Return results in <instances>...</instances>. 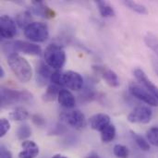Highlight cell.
<instances>
[{"label":"cell","mask_w":158,"mask_h":158,"mask_svg":"<svg viewBox=\"0 0 158 158\" xmlns=\"http://www.w3.org/2000/svg\"><path fill=\"white\" fill-rule=\"evenodd\" d=\"M4 76H5V70L3 67H0V78H4Z\"/></svg>","instance_id":"obj_34"},{"label":"cell","mask_w":158,"mask_h":158,"mask_svg":"<svg viewBox=\"0 0 158 158\" xmlns=\"http://www.w3.org/2000/svg\"><path fill=\"white\" fill-rule=\"evenodd\" d=\"M52 74H53V72L51 70V68L47 64H45L44 62H40L37 65L36 81H37V83L40 86L45 85L47 83V81H50Z\"/></svg>","instance_id":"obj_14"},{"label":"cell","mask_w":158,"mask_h":158,"mask_svg":"<svg viewBox=\"0 0 158 158\" xmlns=\"http://www.w3.org/2000/svg\"><path fill=\"white\" fill-rule=\"evenodd\" d=\"M59 92H60L59 86L51 83V84L47 87L45 93L44 94V95H43V100H44V102H47V103L53 102V101H55L56 98H58Z\"/></svg>","instance_id":"obj_18"},{"label":"cell","mask_w":158,"mask_h":158,"mask_svg":"<svg viewBox=\"0 0 158 158\" xmlns=\"http://www.w3.org/2000/svg\"><path fill=\"white\" fill-rule=\"evenodd\" d=\"M0 158H13L12 153L5 145H1L0 147Z\"/></svg>","instance_id":"obj_31"},{"label":"cell","mask_w":158,"mask_h":158,"mask_svg":"<svg viewBox=\"0 0 158 158\" xmlns=\"http://www.w3.org/2000/svg\"><path fill=\"white\" fill-rule=\"evenodd\" d=\"M130 93L131 94V95H133L134 97H136L137 99L141 100L142 102L152 106H158V101L156 100V98L151 94L148 91L144 90L143 87L135 84V83H131L130 85Z\"/></svg>","instance_id":"obj_9"},{"label":"cell","mask_w":158,"mask_h":158,"mask_svg":"<svg viewBox=\"0 0 158 158\" xmlns=\"http://www.w3.org/2000/svg\"><path fill=\"white\" fill-rule=\"evenodd\" d=\"M29 112L21 106H18L16 107L13 111H11L9 113V118L10 119L14 120V121H23L26 120L29 118Z\"/></svg>","instance_id":"obj_21"},{"label":"cell","mask_w":158,"mask_h":158,"mask_svg":"<svg viewBox=\"0 0 158 158\" xmlns=\"http://www.w3.org/2000/svg\"><path fill=\"white\" fill-rule=\"evenodd\" d=\"M63 118L69 126H70L76 130L82 129L86 125L85 116L80 110H73L69 113H66L63 115Z\"/></svg>","instance_id":"obj_10"},{"label":"cell","mask_w":158,"mask_h":158,"mask_svg":"<svg viewBox=\"0 0 158 158\" xmlns=\"http://www.w3.org/2000/svg\"><path fill=\"white\" fill-rule=\"evenodd\" d=\"M153 116L152 110L147 106H137L128 116V120L131 123L147 124L151 121Z\"/></svg>","instance_id":"obj_7"},{"label":"cell","mask_w":158,"mask_h":158,"mask_svg":"<svg viewBox=\"0 0 158 158\" xmlns=\"http://www.w3.org/2000/svg\"><path fill=\"white\" fill-rule=\"evenodd\" d=\"M31 135V129L28 124H22L20 125L17 131H16V136L19 141H25Z\"/></svg>","instance_id":"obj_25"},{"label":"cell","mask_w":158,"mask_h":158,"mask_svg":"<svg viewBox=\"0 0 158 158\" xmlns=\"http://www.w3.org/2000/svg\"><path fill=\"white\" fill-rule=\"evenodd\" d=\"M21 147L23 150L19 154V158H35L39 155V146L32 141L22 142Z\"/></svg>","instance_id":"obj_15"},{"label":"cell","mask_w":158,"mask_h":158,"mask_svg":"<svg viewBox=\"0 0 158 158\" xmlns=\"http://www.w3.org/2000/svg\"><path fill=\"white\" fill-rule=\"evenodd\" d=\"M86 158H100V156H98V154H96L95 152H92V153H90Z\"/></svg>","instance_id":"obj_33"},{"label":"cell","mask_w":158,"mask_h":158,"mask_svg":"<svg viewBox=\"0 0 158 158\" xmlns=\"http://www.w3.org/2000/svg\"><path fill=\"white\" fill-rule=\"evenodd\" d=\"M10 130V123L6 118L0 119V137H4L6 132Z\"/></svg>","instance_id":"obj_28"},{"label":"cell","mask_w":158,"mask_h":158,"mask_svg":"<svg viewBox=\"0 0 158 158\" xmlns=\"http://www.w3.org/2000/svg\"><path fill=\"white\" fill-rule=\"evenodd\" d=\"M50 81L53 84H56L57 86H62V73L58 70H56L55 72H53Z\"/></svg>","instance_id":"obj_29"},{"label":"cell","mask_w":158,"mask_h":158,"mask_svg":"<svg viewBox=\"0 0 158 158\" xmlns=\"http://www.w3.org/2000/svg\"><path fill=\"white\" fill-rule=\"evenodd\" d=\"M52 158H68V157H66L65 156H62V155H55L54 156H52Z\"/></svg>","instance_id":"obj_35"},{"label":"cell","mask_w":158,"mask_h":158,"mask_svg":"<svg viewBox=\"0 0 158 158\" xmlns=\"http://www.w3.org/2000/svg\"><path fill=\"white\" fill-rule=\"evenodd\" d=\"M117 131L113 124H109L105 130L101 131V141L103 143H108L116 138Z\"/></svg>","instance_id":"obj_20"},{"label":"cell","mask_w":158,"mask_h":158,"mask_svg":"<svg viewBox=\"0 0 158 158\" xmlns=\"http://www.w3.org/2000/svg\"><path fill=\"white\" fill-rule=\"evenodd\" d=\"M23 31L25 37L34 43H44L49 36L48 26L43 22H31Z\"/></svg>","instance_id":"obj_5"},{"label":"cell","mask_w":158,"mask_h":158,"mask_svg":"<svg viewBox=\"0 0 158 158\" xmlns=\"http://www.w3.org/2000/svg\"><path fill=\"white\" fill-rule=\"evenodd\" d=\"M84 81L82 76L73 70H68L62 73V86L72 91H80L82 89Z\"/></svg>","instance_id":"obj_6"},{"label":"cell","mask_w":158,"mask_h":158,"mask_svg":"<svg viewBox=\"0 0 158 158\" xmlns=\"http://www.w3.org/2000/svg\"><path fill=\"white\" fill-rule=\"evenodd\" d=\"M152 66H153V69L155 70V72L157 74L158 76V59L156 58H152Z\"/></svg>","instance_id":"obj_32"},{"label":"cell","mask_w":158,"mask_h":158,"mask_svg":"<svg viewBox=\"0 0 158 158\" xmlns=\"http://www.w3.org/2000/svg\"><path fill=\"white\" fill-rule=\"evenodd\" d=\"M90 126L96 131H102L110 124V117L106 114L99 113L90 118Z\"/></svg>","instance_id":"obj_12"},{"label":"cell","mask_w":158,"mask_h":158,"mask_svg":"<svg viewBox=\"0 0 158 158\" xmlns=\"http://www.w3.org/2000/svg\"><path fill=\"white\" fill-rule=\"evenodd\" d=\"M17 34V23L7 15L0 18V35L3 39H12Z\"/></svg>","instance_id":"obj_8"},{"label":"cell","mask_w":158,"mask_h":158,"mask_svg":"<svg viewBox=\"0 0 158 158\" xmlns=\"http://www.w3.org/2000/svg\"><path fill=\"white\" fill-rule=\"evenodd\" d=\"M146 138L150 144L158 147V128L153 127L146 132Z\"/></svg>","instance_id":"obj_26"},{"label":"cell","mask_w":158,"mask_h":158,"mask_svg":"<svg viewBox=\"0 0 158 158\" xmlns=\"http://www.w3.org/2000/svg\"><path fill=\"white\" fill-rule=\"evenodd\" d=\"M7 64L15 77L23 83L31 81L32 77V69L23 56L19 54H12L7 56Z\"/></svg>","instance_id":"obj_1"},{"label":"cell","mask_w":158,"mask_h":158,"mask_svg":"<svg viewBox=\"0 0 158 158\" xmlns=\"http://www.w3.org/2000/svg\"><path fill=\"white\" fill-rule=\"evenodd\" d=\"M58 103L65 108H73L76 105V99L74 95L67 89H61L58 94Z\"/></svg>","instance_id":"obj_16"},{"label":"cell","mask_w":158,"mask_h":158,"mask_svg":"<svg viewBox=\"0 0 158 158\" xmlns=\"http://www.w3.org/2000/svg\"><path fill=\"white\" fill-rule=\"evenodd\" d=\"M94 69H96L103 77V79L106 81V83L111 86V87H118L120 82H119V79L117 75V73L110 69H106L105 67H100V66H94Z\"/></svg>","instance_id":"obj_13"},{"label":"cell","mask_w":158,"mask_h":158,"mask_svg":"<svg viewBox=\"0 0 158 158\" xmlns=\"http://www.w3.org/2000/svg\"><path fill=\"white\" fill-rule=\"evenodd\" d=\"M97 7H98V10L101 14L102 17H105V18H110V17H114L116 15V12L113 8L112 6H110L108 3H106V1H103V0H97V1H94Z\"/></svg>","instance_id":"obj_17"},{"label":"cell","mask_w":158,"mask_h":158,"mask_svg":"<svg viewBox=\"0 0 158 158\" xmlns=\"http://www.w3.org/2000/svg\"><path fill=\"white\" fill-rule=\"evenodd\" d=\"M15 21L21 29L24 30L28 25H30L31 23V12L30 11H22V12L19 13L16 16Z\"/></svg>","instance_id":"obj_19"},{"label":"cell","mask_w":158,"mask_h":158,"mask_svg":"<svg viewBox=\"0 0 158 158\" xmlns=\"http://www.w3.org/2000/svg\"><path fill=\"white\" fill-rule=\"evenodd\" d=\"M44 57L45 63L56 70L61 69L66 63V53L63 47L56 44L47 45L44 50Z\"/></svg>","instance_id":"obj_4"},{"label":"cell","mask_w":158,"mask_h":158,"mask_svg":"<svg viewBox=\"0 0 158 158\" xmlns=\"http://www.w3.org/2000/svg\"><path fill=\"white\" fill-rule=\"evenodd\" d=\"M31 120H32V122H33L36 126H38V127H43V126H44V124H45V119H44L41 115H38V114L33 115V116L31 117Z\"/></svg>","instance_id":"obj_30"},{"label":"cell","mask_w":158,"mask_h":158,"mask_svg":"<svg viewBox=\"0 0 158 158\" xmlns=\"http://www.w3.org/2000/svg\"><path fill=\"white\" fill-rule=\"evenodd\" d=\"M113 153L118 158H128L130 151L128 147L123 144H116L113 148Z\"/></svg>","instance_id":"obj_27"},{"label":"cell","mask_w":158,"mask_h":158,"mask_svg":"<svg viewBox=\"0 0 158 158\" xmlns=\"http://www.w3.org/2000/svg\"><path fill=\"white\" fill-rule=\"evenodd\" d=\"M131 135L132 139L134 140L135 143L137 144V146L142 151H144V152L150 151L151 146H150V143H149V142L147 140H145L143 136L139 135L138 133H136L134 131H131Z\"/></svg>","instance_id":"obj_23"},{"label":"cell","mask_w":158,"mask_h":158,"mask_svg":"<svg viewBox=\"0 0 158 158\" xmlns=\"http://www.w3.org/2000/svg\"><path fill=\"white\" fill-rule=\"evenodd\" d=\"M133 74H134V77L136 78V80L141 82L146 89L147 91L153 94L156 100L158 101V87H156L147 77V75L145 74V72L142 69H136L134 71H133Z\"/></svg>","instance_id":"obj_11"},{"label":"cell","mask_w":158,"mask_h":158,"mask_svg":"<svg viewBox=\"0 0 158 158\" xmlns=\"http://www.w3.org/2000/svg\"><path fill=\"white\" fill-rule=\"evenodd\" d=\"M123 4L129 7L130 9H131L132 11L141 14V15H147L148 14V10L146 8V6L143 4L131 1V0H127V1H123Z\"/></svg>","instance_id":"obj_22"},{"label":"cell","mask_w":158,"mask_h":158,"mask_svg":"<svg viewBox=\"0 0 158 158\" xmlns=\"http://www.w3.org/2000/svg\"><path fill=\"white\" fill-rule=\"evenodd\" d=\"M145 44L158 56V37L153 32H147L144 36Z\"/></svg>","instance_id":"obj_24"},{"label":"cell","mask_w":158,"mask_h":158,"mask_svg":"<svg viewBox=\"0 0 158 158\" xmlns=\"http://www.w3.org/2000/svg\"><path fill=\"white\" fill-rule=\"evenodd\" d=\"M2 49L3 52L8 56L12 54H18V52H21L23 54L31 56H40L42 53V48L40 45L21 40L6 42L3 44Z\"/></svg>","instance_id":"obj_3"},{"label":"cell","mask_w":158,"mask_h":158,"mask_svg":"<svg viewBox=\"0 0 158 158\" xmlns=\"http://www.w3.org/2000/svg\"><path fill=\"white\" fill-rule=\"evenodd\" d=\"M33 102V95L25 90H13L6 87H1L0 90V104L1 107H7L9 106L23 103L31 104Z\"/></svg>","instance_id":"obj_2"}]
</instances>
